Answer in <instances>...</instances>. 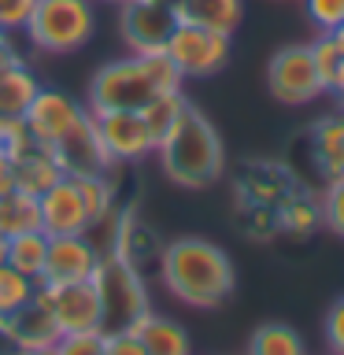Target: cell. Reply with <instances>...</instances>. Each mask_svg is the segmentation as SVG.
I'll use <instances>...</instances> for the list:
<instances>
[{
	"mask_svg": "<svg viewBox=\"0 0 344 355\" xmlns=\"http://www.w3.org/2000/svg\"><path fill=\"white\" fill-rule=\"evenodd\" d=\"M160 274L166 293L189 307H222L233 293L230 255L204 237H182L163 248Z\"/></svg>",
	"mask_w": 344,
	"mask_h": 355,
	"instance_id": "6da1fadb",
	"label": "cell"
},
{
	"mask_svg": "<svg viewBox=\"0 0 344 355\" xmlns=\"http://www.w3.org/2000/svg\"><path fill=\"white\" fill-rule=\"evenodd\" d=\"M182 71L166 52H130L100 67L89 82V111H141L152 96L182 89Z\"/></svg>",
	"mask_w": 344,
	"mask_h": 355,
	"instance_id": "7a4b0ae2",
	"label": "cell"
},
{
	"mask_svg": "<svg viewBox=\"0 0 344 355\" xmlns=\"http://www.w3.org/2000/svg\"><path fill=\"white\" fill-rule=\"evenodd\" d=\"M155 155L163 159L166 178L185 189H204L222 174V141L193 104L171 130V137L155 148Z\"/></svg>",
	"mask_w": 344,
	"mask_h": 355,
	"instance_id": "3957f363",
	"label": "cell"
},
{
	"mask_svg": "<svg viewBox=\"0 0 344 355\" xmlns=\"http://www.w3.org/2000/svg\"><path fill=\"white\" fill-rule=\"evenodd\" d=\"M93 30H96V19H93L89 0H37L22 33L30 37L33 49L63 55V52L82 49L93 37Z\"/></svg>",
	"mask_w": 344,
	"mask_h": 355,
	"instance_id": "277c9868",
	"label": "cell"
},
{
	"mask_svg": "<svg viewBox=\"0 0 344 355\" xmlns=\"http://www.w3.org/2000/svg\"><path fill=\"white\" fill-rule=\"evenodd\" d=\"M93 285L100 293V307H104V333L111 329H130L133 318L148 311V293H144L141 274L133 270L126 255H100V266L93 274Z\"/></svg>",
	"mask_w": 344,
	"mask_h": 355,
	"instance_id": "5b68a950",
	"label": "cell"
},
{
	"mask_svg": "<svg viewBox=\"0 0 344 355\" xmlns=\"http://www.w3.org/2000/svg\"><path fill=\"white\" fill-rule=\"evenodd\" d=\"M163 52L171 55V63L182 71V78H211L230 60V33L178 19V26L171 30Z\"/></svg>",
	"mask_w": 344,
	"mask_h": 355,
	"instance_id": "8992f818",
	"label": "cell"
},
{
	"mask_svg": "<svg viewBox=\"0 0 344 355\" xmlns=\"http://www.w3.org/2000/svg\"><path fill=\"white\" fill-rule=\"evenodd\" d=\"M37 300L52 311L55 326L63 333H82V329H104V307H100V293L89 282H71V285H49L37 282Z\"/></svg>",
	"mask_w": 344,
	"mask_h": 355,
	"instance_id": "52a82bcc",
	"label": "cell"
},
{
	"mask_svg": "<svg viewBox=\"0 0 344 355\" xmlns=\"http://www.w3.org/2000/svg\"><path fill=\"white\" fill-rule=\"evenodd\" d=\"M266 85L282 104H311L315 96L326 93L307 44H289L277 52L266 67Z\"/></svg>",
	"mask_w": 344,
	"mask_h": 355,
	"instance_id": "ba28073f",
	"label": "cell"
},
{
	"mask_svg": "<svg viewBox=\"0 0 344 355\" xmlns=\"http://www.w3.org/2000/svg\"><path fill=\"white\" fill-rule=\"evenodd\" d=\"M119 26L130 52H163L178 26V8L171 0H130L119 8Z\"/></svg>",
	"mask_w": 344,
	"mask_h": 355,
	"instance_id": "9c48e42d",
	"label": "cell"
},
{
	"mask_svg": "<svg viewBox=\"0 0 344 355\" xmlns=\"http://www.w3.org/2000/svg\"><path fill=\"white\" fill-rule=\"evenodd\" d=\"M85 111L89 107H82L74 96H67V93H60V89H37L33 93V100H30V107L22 111V122H26V130H30V137L37 141V144H52L55 141H63L67 133H71L78 122L85 119Z\"/></svg>",
	"mask_w": 344,
	"mask_h": 355,
	"instance_id": "30bf717a",
	"label": "cell"
},
{
	"mask_svg": "<svg viewBox=\"0 0 344 355\" xmlns=\"http://www.w3.org/2000/svg\"><path fill=\"white\" fill-rule=\"evenodd\" d=\"M93 122H96V133L115 166L137 163L155 152V141H152L148 122H144L141 111H93Z\"/></svg>",
	"mask_w": 344,
	"mask_h": 355,
	"instance_id": "8fae6325",
	"label": "cell"
},
{
	"mask_svg": "<svg viewBox=\"0 0 344 355\" xmlns=\"http://www.w3.org/2000/svg\"><path fill=\"white\" fill-rule=\"evenodd\" d=\"M100 266V248L89 233H55L49 237V255H44V274L41 282L49 285H71L89 282Z\"/></svg>",
	"mask_w": 344,
	"mask_h": 355,
	"instance_id": "7c38bea8",
	"label": "cell"
},
{
	"mask_svg": "<svg viewBox=\"0 0 344 355\" xmlns=\"http://www.w3.org/2000/svg\"><path fill=\"white\" fill-rule=\"evenodd\" d=\"M52 152H55V159H60L63 174H71V178L108 174L111 166H115V163H111V155H108V148H104V141H100V133H96L93 111H85V119L78 122L63 141H55Z\"/></svg>",
	"mask_w": 344,
	"mask_h": 355,
	"instance_id": "4fadbf2b",
	"label": "cell"
},
{
	"mask_svg": "<svg viewBox=\"0 0 344 355\" xmlns=\"http://www.w3.org/2000/svg\"><path fill=\"white\" fill-rule=\"evenodd\" d=\"M41 204V230L55 237V233H85L89 230V215L78 193V182L71 174H63L52 189H44L37 196Z\"/></svg>",
	"mask_w": 344,
	"mask_h": 355,
	"instance_id": "5bb4252c",
	"label": "cell"
},
{
	"mask_svg": "<svg viewBox=\"0 0 344 355\" xmlns=\"http://www.w3.org/2000/svg\"><path fill=\"white\" fill-rule=\"evenodd\" d=\"M4 337L22 352H55V344H60V326H55L52 311L37 300V293H33L30 304L4 322Z\"/></svg>",
	"mask_w": 344,
	"mask_h": 355,
	"instance_id": "9a60e30c",
	"label": "cell"
},
{
	"mask_svg": "<svg viewBox=\"0 0 344 355\" xmlns=\"http://www.w3.org/2000/svg\"><path fill=\"white\" fill-rule=\"evenodd\" d=\"M37 89L41 85L30 74V67L4 52V44H0V115H22Z\"/></svg>",
	"mask_w": 344,
	"mask_h": 355,
	"instance_id": "2e32d148",
	"label": "cell"
},
{
	"mask_svg": "<svg viewBox=\"0 0 344 355\" xmlns=\"http://www.w3.org/2000/svg\"><path fill=\"white\" fill-rule=\"evenodd\" d=\"M11 163H15V189L33 193V196H41L44 189H52L63 178V166H60V159H55V152L49 144H33V148L15 155Z\"/></svg>",
	"mask_w": 344,
	"mask_h": 355,
	"instance_id": "e0dca14e",
	"label": "cell"
},
{
	"mask_svg": "<svg viewBox=\"0 0 344 355\" xmlns=\"http://www.w3.org/2000/svg\"><path fill=\"white\" fill-rule=\"evenodd\" d=\"M130 329L137 333V340L144 344V355H185L189 352V333H185V326H178L174 318L144 311V315L133 318Z\"/></svg>",
	"mask_w": 344,
	"mask_h": 355,
	"instance_id": "ac0fdd59",
	"label": "cell"
},
{
	"mask_svg": "<svg viewBox=\"0 0 344 355\" xmlns=\"http://www.w3.org/2000/svg\"><path fill=\"white\" fill-rule=\"evenodd\" d=\"M311 144H315V163L326 182H341L344 178V115L322 119L315 133H311Z\"/></svg>",
	"mask_w": 344,
	"mask_h": 355,
	"instance_id": "d6986e66",
	"label": "cell"
},
{
	"mask_svg": "<svg viewBox=\"0 0 344 355\" xmlns=\"http://www.w3.org/2000/svg\"><path fill=\"white\" fill-rule=\"evenodd\" d=\"M241 0H178V19L196 22V26L233 33L241 26Z\"/></svg>",
	"mask_w": 344,
	"mask_h": 355,
	"instance_id": "ffe728a7",
	"label": "cell"
},
{
	"mask_svg": "<svg viewBox=\"0 0 344 355\" xmlns=\"http://www.w3.org/2000/svg\"><path fill=\"white\" fill-rule=\"evenodd\" d=\"M185 111H189V100L182 96V89H171V93L152 96L148 104L141 107V115H144V122H148V133H152L155 148H160V144L171 137V130L182 122Z\"/></svg>",
	"mask_w": 344,
	"mask_h": 355,
	"instance_id": "44dd1931",
	"label": "cell"
},
{
	"mask_svg": "<svg viewBox=\"0 0 344 355\" xmlns=\"http://www.w3.org/2000/svg\"><path fill=\"white\" fill-rule=\"evenodd\" d=\"M44 255H49V233L44 230H26L8 241V263L33 282H41L44 274Z\"/></svg>",
	"mask_w": 344,
	"mask_h": 355,
	"instance_id": "7402d4cb",
	"label": "cell"
},
{
	"mask_svg": "<svg viewBox=\"0 0 344 355\" xmlns=\"http://www.w3.org/2000/svg\"><path fill=\"white\" fill-rule=\"evenodd\" d=\"M26 230H41V204L33 193L11 189L8 196H0V233L15 237V233Z\"/></svg>",
	"mask_w": 344,
	"mask_h": 355,
	"instance_id": "603a6c76",
	"label": "cell"
},
{
	"mask_svg": "<svg viewBox=\"0 0 344 355\" xmlns=\"http://www.w3.org/2000/svg\"><path fill=\"white\" fill-rule=\"evenodd\" d=\"M33 293H37V282H33V277L19 274L11 263H0V326H4L11 315H19V311L33 300Z\"/></svg>",
	"mask_w": 344,
	"mask_h": 355,
	"instance_id": "cb8c5ba5",
	"label": "cell"
},
{
	"mask_svg": "<svg viewBox=\"0 0 344 355\" xmlns=\"http://www.w3.org/2000/svg\"><path fill=\"white\" fill-rule=\"evenodd\" d=\"M74 182H78V193H82L89 226L100 222L104 215H111V207H115V189H111L108 174H85V178H74Z\"/></svg>",
	"mask_w": 344,
	"mask_h": 355,
	"instance_id": "d4e9b609",
	"label": "cell"
},
{
	"mask_svg": "<svg viewBox=\"0 0 344 355\" xmlns=\"http://www.w3.org/2000/svg\"><path fill=\"white\" fill-rule=\"evenodd\" d=\"M248 348L255 355H300L304 352V340H300L296 329H289V326H259Z\"/></svg>",
	"mask_w": 344,
	"mask_h": 355,
	"instance_id": "484cf974",
	"label": "cell"
},
{
	"mask_svg": "<svg viewBox=\"0 0 344 355\" xmlns=\"http://www.w3.org/2000/svg\"><path fill=\"white\" fill-rule=\"evenodd\" d=\"M277 222L289 230V233H311L322 222V207H315L311 200H304V196H289L285 204H282V211H277Z\"/></svg>",
	"mask_w": 344,
	"mask_h": 355,
	"instance_id": "4316f807",
	"label": "cell"
},
{
	"mask_svg": "<svg viewBox=\"0 0 344 355\" xmlns=\"http://www.w3.org/2000/svg\"><path fill=\"white\" fill-rule=\"evenodd\" d=\"M311 49V60H315V71L322 78V89H333V78H337L341 71V63H344V52H341V44L333 41V33H322V37L315 44H307Z\"/></svg>",
	"mask_w": 344,
	"mask_h": 355,
	"instance_id": "83f0119b",
	"label": "cell"
},
{
	"mask_svg": "<svg viewBox=\"0 0 344 355\" xmlns=\"http://www.w3.org/2000/svg\"><path fill=\"white\" fill-rule=\"evenodd\" d=\"M30 130L26 122H22V115H0V152L8 155V159H15V155H22L26 148H33Z\"/></svg>",
	"mask_w": 344,
	"mask_h": 355,
	"instance_id": "f1b7e54d",
	"label": "cell"
},
{
	"mask_svg": "<svg viewBox=\"0 0 344 355\" xmlns=\"http://www.w3.org/2000/svg\"><path fill=\"white\" fill-rule=\"evenodd\" d=\"M55 352L63 355H104V329H82V333H63Z\"/></svg>",
	"mask_w": 344,
	"mask_h": 355,
	"instance_id": "f546056e",
	"label": "cell"
},
{
	"mask_svg": "<svg viewBox=\"0 0 344 355\" xmlns=\"http://www.w3.org/2000/svg\"><path fill=\"white\" fill-rule=\"evenodd\" d=\"M304 8L322 33H333L344 22V0H304Z\"/></svg>",
	"mask_w": 344,
	"mask_h": 355,
	"instance_id": "4dcf8cb0",
	"label": "cell"
},
{
	"mask_svg": "<svg viewBox=\"0 0 344 355\" xmlns=\"http://www.w3.org/2000/svg\"><path fill=\"white\" fill-rule=\"evenodd\" d=\"M322 222L337 233V237H344V178L341 182H329L326 196H322Z\"/></svg>",
	"mask_w": 344,
	"mask_h": 355,
	"instance_id": "1f68e13d",
	"label": "cell"
},
{
	"mask_svg": "<svg viewBox=\"0 0 344 355\" xmlns=\"http://www.w3.org/2000/svg\"><path fill=\"white\" fill-rule=\"evenodd\" d=\"M33 8H37V0H0V26H4L8 33L26 30Z\"/></svg>",
	"mask_w": 344,
	"mask_h": 355,
	"instance_id": "d6a6232c",
	"label": "cell"
},
{
	"mask_svg": "<svg viewBox=\"0 0 344 355\" xmlns=\"http://www.w3.org/2000/svg\"><path fill=\"white\" fill-rule=\"evenodd\" d=\"M104 355H144V344L133 329H111L104 333Z\"/></svg>",
	"mask_w": 344,
	"mask_h": 355,
	"instance_id": "836d02e7",
	"label": "cell"
},
{
	"mask_svg": "<svg viewBox=\"0 0 344 355\" xmlns=\"http://www.w3.org/2000/svg\"><path fill=\"white\" fill-rule=\"evenodd\" d=\"M326 344L344 355V296L326 311Z\"/></svg>",
	"mask_w": 344,
	"mask_h": 355,
	"instance_id": "e575fe53",
	"label": "cell"
},
{
	"mask_svg": "<svg viewBox=\"0 0 344 355\" xmlns=\"http://www.w3.org/2000/svg\"><path fill=\"white\" fill-rule=\"evenodd\" d=\"M11 189H15V163L0 152V196H8Z\"/></svg>",
	"mask_w": 344,
	"mask_h": 355,
	"instance_id": "d590c367",
	"label": "cell"
},
{
	"mask_svg": "<svg viewBox=\"0 0 344 355\" xmlns=\"http://www.w3.org/2000/svg\"><path fill=\"white\" fill-rule=\"evenodd\" d=\"M8 241H11L8 233H0V263H8Z\"/></svg>",
	"mask_w": 344,
	"mask_h": 355,
	"instance_id": "8d00e7d4",
	"label": "cell"
},
{
	"mask_svg": "<svg viewBox=\"0 0 344 355\" xmlns=\"http://www.w3.org/2000/svg\"><path fill=\"white\" fill-rule=\"evenodd\" d=\"M333 41H337V44H341V52H344V22H341L337 30H333Z\"/></svg>",
	"mask_w": 344,
	"mask_h": 355,
	"instance_id": "74e56055",
	"label": "cell"
},
{
	"mask_svg": "<svg viewBox=\"0 0 344 355\" xmlns=\"http://www.w3.org/2000/svg\"><path fill=\"white\" fill-rule=\"evenodd\" d=\"M100 4H115V8H122V4H130V0H100Z\"/></svg>",
	"mask_w": 344,
	"mask_h": 355,
	"instance_id": "f35d334b",
	"label": "cell"
},
{
	"mask_svg": "<svg viewBox=\"0 0 344 355\" xmlns=\"http://www.w3.org/2000/svg\"><path fill=\"white\" fill-rule=\"evenodd\" d=\"M4 41H8V30H4V26H0V44H4Z\"/></svg>",
	"mask_w": 344,
	"mask_h": 355,
	"instance_id": "ab89813d",
	"label": "cell"
},
{
	"mask_svg": "<svg viewBox=\"0 0 344 355\" xmlns=\"http://www.w3.org/2000/svg\"><path fill=\"white\" fill-rule=\"evenodd\" d=\"M341 104H344V96H341Z\"/></svg>",
	"mask_w": 344,
	"mask_h": 355,
	"instance_id": "60d3db41",
	"label": "cell"
}]
</instances>
